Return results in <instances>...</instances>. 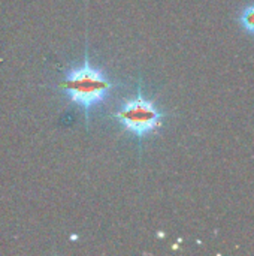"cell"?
I'll use <instances>...</instances> for the list:
<instances>
[{"label": "cell", "mask_w": 254, "mask_h": 256, "mask_svg": "<svg viewBox=\"0 0 254 256\" xmlns=\"http://www.w3.org/2000/svg\"><path fill=\"white\" fill-rule=\"evenodd\" d=\"M115 87V82H112L103 70L99 68H94L90 63L88 57V44H85V54L84 62L78 68H72L64 74V78L58 84V88L61 93L75 105L81 106L85 114V123L87 129L90 124V111L103 104L112 88Z\"/></svg>", "instance_id": "6da1fadb"}, {"label": "cell", "mask_w": 254, "mask_h": 256, "mask_svg": "<svg viewBox=\"0 0 254 256\" xmlns=\"http://www.w3.org/2000/svg\"><path fill=\"white\" fill-rule=\"evenodd\" d=\"M237 21H238V24H240L243 32H246L249 36L254 38V2L246 4L240 10Z\"/></svg>", "instance_id": "3957f363"}, {"label": "cell", "mask_w": 254, "mask_h": 256, "mask_svg": "<svg viewBox=\"0 0 254 256\" xmlns=\"http://www.w3.org/2000/svg\"><path fill=\"white\" fill-rule=\"evenodd\" d=\"M126 132L135 135L139 140V147L142 146V140L154 132H157L163 126V118L166 112L157 108L154 100L148 99L142 92V78L139 76L138 90L135 98H129L123 102V105L111 114Z\"/></svg>", "instance_id": "7a4b0ae2"}]
</instances>
